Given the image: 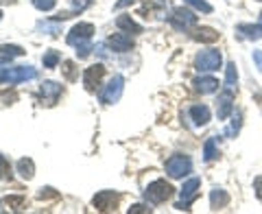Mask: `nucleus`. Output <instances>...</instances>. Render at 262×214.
<instances>
[{
	"label": "nucleus",
	"mask_w": 262,
	"mask_h": 214,
	"mask_svg": "<svg viewBox=\"0 0 262 214\" xmlns=\"http://www.w3.org/2000/svg\"><path fill=\"white\" fill-rule=\"evenodd\" d=\"M170 195H173V186H170L166 179H155V182H151L149 186H146L144 199L149 203H153V205H158V203L166 201Z\"/></svg>",
	"instance_id": "20e7f679"
},
{
	"label": "nucleus",
	"mask_w": 262,
	"mask_h": 214,
	"mask_svg": "<svg viewBox=\"0 0 262 214\" xmlns=\"http://www.w3.org/2000/svg\"><path fill=\"white\" fill-rule=\"evenodd\" d=\"M253 190H256V197L262 201V177H256V179H253Z\"/></svg>",
	"instance_id": "473e14b6"
},
{
	"label": "nucleus",
	"mask_w": 262,
	"mask_h": 214,
	"mask_svg": "<svg viewBox=\"0 0 262 214\" xmlns=\"http://www.w3.org/2000/svg\"><path fill=\"white\" fill-rule=\"evenodd\" d=\"M57 5V0H33V7L39 11H53Z\"/></svg>",
	"instance_id": "a878e982"
},
{
	"label": "nucleus",
	"mask_w": 262,
	"mask_h": 214,
	"mask_svg": "<svg viewBox=\"0 0 262 214\" xmlns=\"http://www.w3.org/2000/svg\"><path fill=\"white\" fill-rule=\"evenodd\" d=\"M107 44L112 46V51L116 53H127L134 48V39H131V35H127L125 31L122 33H114V35L107 39Z\"/></svg>",
	"instance_id": "f8f14e48"
},
{
	"label": "nucleus",
	"mask_w": 262,
	"mask_h": 214,
	"mask_svg": "<svg viewBox=\"0 0 262 214\" xmlns=\"http://www.w3.org/2000/svg\"><path fill=\"white\" fill-rule=\"evenodd\" d=\"M236 90H238V72H236V63L229 61L225 68V92L236 94Z\"/></svg>",
	"instance_id": "f3484780"
},
{
	"label": "nucleus",
	"mask_w": 262,
	"mask_h": 214,
	"mask_svg": "<svg viewBox=\"0 0 262 214\" xmlns=\"http://www.w3.org/2000/svg\"><path fill=\"white\" fill-rule=\"evenodd\" d=\"M170 24L177 29V31H186L196 24V15L190 11V9H184V7H179V9L173 11L170 15Z\"/></svg>",
	"instance_id": "1a4fd4ad"
},
{
	"label": "nucleus",
	"mask_w": 262,
	"mask_h": 214,
	"mask_svg": "<svg viewBox=\"0 0 262 214\" xmlns=\"http://www.w3.org/2000/svg\"><path fill=\"white\" fill-rule=\"evenodd\" d=\"M192 39H196V42L212 44V42H216V39H219V33L214 29H210V27H199L192 33Z\"/></svg>",
	"instance_id": "aec40b11"
},
{
	"label": "nucleus",
	"mask_w": 262,
	"mask_h": 214,
	"mask_svg": "<svg viewBox=\"0 0 262 214\" xmlns=\"http://www.w3.org/2000/svg\"><path fill=\"white\" fill-rule=\"evenodd\" d=\"M186 5H190L192 9L196 11H203V13H212V5H208L206 0H184Z\"/></svg>",
	"instance_id": "393cba45"
},
{
	"label": "nucleus",
	"mask_w": 262,
	"mask_h": 214,
	"mask_svg": "<svg viewBox=\"0 0 262 214\" xmlns=\"http://www.w3.org/2000/svg\"><path fill=\"white\" fill-rule=\"evenodd\" d=\"M192 85L199 94H212L219 90V81L214 77H199V79L192 81Z\"/></svg>",
	"instance_id": "4468645a"
},
{
	"label": "nucleus",
	"mask_w": 262,
	"mask_h": 214,
	"mask_svg": "<svg viewBox=\"0 0 262 214\" xmlns=\"http://www.w3.org/2000/svg\"><path fill=\"white\" fill-rule=\"evenodd\" d=\"M136 212H151V208H144V205H134V208H129V214H136Z\"/></svg>",
	"instance_id": "f704fd0d"
},
{
	"label": "nucleus",
	"mask_w": 262,
	"mask_h": 214,
	"mask_svg": "<svg viewBox=\"0 0 262 214\" xmlns=\"http://www.w3.org/2000/svg\"><path fill=\"white\" fill-rule=\"evenodd\" d=\"M199 186H201L199 177H190V179H188V182L184 184V188L179 190L182 199L175 203V208H177V210H188V205H190V203L196 199V195H199Z\"/></svg>",
	"instance_id": "0eeeda50"
},
{
	"label": "nucleus",
	"mask_w": 262,
	"mask_h": 214,
	"mask_svg": "<svg viewBox=\"0 0 262 214\" xmlns=\"http://www.w3.org/2000/svg\"><path fill=\"white\" fill-rule=\"evenodd\" d=\"M7 205H9V208H13V210H20V208H24V205H27V199H24V197H7Z\"/></svg>",
	"instance_id": "c85d7f7f"
},
{
	"label": "nucleus",
	"mask_w": 262,
	"mask_h": 214,
	"mask_svg": "<svg viewBox=\"0 0 262 214\" xmlns=\"http://www.w3.org/2000/svg\"><path fill=\"white\" fill-rule=\"evenodd\" d=\"M57 197H59V195H57V190H53V188H48V186L37 192V199H57Z\"/></svg>",
	"instance_id": "7c9ffc66"
},
{
	"label": "nucleus",
	"mask_w": 262,
	"mask_h": 214,
	"mask_svg": "<svg viewBox=\"0 0 262 214\" xmlns=\"http://www.w3.org/2000/svg\"><path fill=\"white\" fill-rule=\"evenodd\" d=\"M42 61H44V68H55V66L59 63V53L57 51H46L44 57H42Z\"/></svg>",
	"instance_id": "b1692460"
},
{
	"label": "nucleus",
	"mask_w": 262,
	"mask_h": 214,
	"mask_svg": "<svg viewBox=\"0 0 262 214\" xmlns=\"http://www.w3.org/2000/svg\"><path fill=\"white\" fill-rule=\"evenodd\" d=\"M92 203H94V208L98 212H116V208H118V195L114 190H101V192L94 195Z\"/></svg>",
	"instance_id": "6e6552de"
},
{
	"label": "nucleus",
	"mask_w": 262,
	"mask_h": 214,
	"mask_svg": "<svg viewBox=\"0 0 262 214\" xmlns=\"http://www.w3.org/2000/svg\"><path fill=\"white\" fill-rule=\"evenodd\" d=\"M236 31L247 39H260L262 37V13H260V24H256V27H253V24H241Z\"/></svg>",
	"instance_id": "6ab92c4d"
},
{
	"label": "nucleus",
	"mask_w": 262,
	"mask_h": 214,
	"mask_svg": "<svg viewBox=\"0 0 262 214\" xmlns=\"http://www.w3.org/2000/svg\"><path fill=\"white\" fill-rule=\"evenodd\" d=\"M15 168H18V173H20V177H22V179H33V175H35V164H33L31 158H22V160H18Z\"/></svg>",
	"instance_id": "4be33fe9"
},
{
	"label": "nucleus",
	"mask_w": 262,
	"mask_h": 214,
	"mask_svg": "<svg viewBox=\"0 0 262 214\" xmlns=\"http://www.w3.org/2000/svg\"><path fill=\"white\" fill-rule=\"evenodd\" d=\"M232 98H234L232 92H223V94L219 96V101H216V116H219V120H225L229 114H234Z\"/></svg>",
	"instance_id": "ddd939ff"
},
{
	"label": "nucleus",
	"mask_w": 262,
	"mask_h": 214,
	"mask_svg": "<svg viewBox=\"0 0 262 214\" xmlns=\"http://www.w3.org/2000/svg\"><path fill=\"white\" fill-rule=\"evenodd\" d=\"M221 63H223V57H221V51H216V48L201 51L194 57V68L199 72H214L221 68Z\"/></svg>",
	"instance_id": "7ed1b4c3"
},
{
	"label": "nucleus",
	"mask_w": 262,
	"mask_h": 214,
	"mask_svg": "<svg viewBox=\"0 0 262 214\" xmlns=\"http://www.w3.org/2000/svg\"><path fill=\"white\" fill-rule=\"evenodd\" d=\"M122 90H125V79H122L120 75H114L110 79V83L103 88V92H101V101L105 105H114L118 101V98L122 96Z\"/></svg>",
	"instance_id": "423d86ee"
},
{
	"label": "nucleus",
	"mask_w": 262,
	"mask_h": 214,
	"mask_svg": "<svg viewBox=\"0 0 262 214\" xmlns=\"http://www.w3.org/2000/svg\"><path fill=\"white\" fill-rule=\"evenodd\" d=\"M116 27L125 33H142V27L136 20H131V15H118L116 18Z\"/></svg>",
	"instance_id": "412c9836"
},
{
	"label": "nucleus",
	"mask_w": 262,
	"mask_h": 214,
	"mask_svg": "<svg viewBox=\"0 0 262 214\" xmlns=\"http://www.w3.org/2000/svg\"><path fill=\"white\" fill-rule=\"evenodd\" d=\"M0 179H11V166L5 155H0Z\"/></svg>",
	"instance_id": "cd10ccee"
},
{
	"label": "nucleus",
	"mask_w": 262,
	"mask_h": 214,
	"mask_svg": "<svg viewBox=\"0 0 262 214\" xmlns=\"http://www.w3.org/2000/svg\"><path fill=\"white\" fill-rule=\"evenodd\" d=\"M42 103L44 105H55L57 103V98L61 96L63 92V88L59 83H55V81H44V85H42Z\"/></svg>",
	"instance_id": "9b49d317"
},
{
	"label": "nucleus",
	"mask_w": 262,
	"mask_h": 214,
	"mask_svg": "<svg viewBox=\"0 0 262 214\" xmlns=\"http://www.w3.org/2000/svg\"><path fill=\"white\" fill-rule=\"evenodd\" d=\"M103 77H105V66L103 63L90 66V68H85V72H83V85L90 90V92H94V90L101 85Z\"/></svg>",
	"instance_id": "9d476101"
},
{
	"label": "nucleus",
	"mask_w": 262,
	"mask_h": 214,
	"mask_svg": "<svg viewBox=\"0 0 262 214\" xmlns=\"http://www.w3.org/2000/svg\"><path fill=\"white\" fill-rule=\"evenodd\" d=\"M251 57H253V63H256V68L262 72V51H253Z\"/></svg>",
	"instance_id": "72a5a7b5"
},
{
	"label": "nucleus",
	"mask_w": 262,
	"mask_h": 214,
	"mask_svg": "<svg viewBox=\"0 0 262 214\" xmlns=\"http://www.w3.org/2000/svg\"><path fill=\"white\" fill-rule=\"evenodd\" d=\"M92 35H94V27L90 22H79V24H75V27L70 29L68 44L77 48V57H79V59H85V57L94 51L92 44H90Z\"/></svg>",
	"instance_id": "f257e3e1"
},
{
	"label": "nucleus",
	"mask_w": 262,
	"mask_h": 214,
	"mask_svg": "<svg viewBox=\"0 0 262 214\" xmlns=\"http://www.w3.org/2000/svg\"><path fill=\"white\" fill-rule=\"evenodd\" d=\"M92 3H94V0H72V5H75V11H83Z\"/></svg>",
	"instance_id": "2f4dec72"
},
{
	"label": "nucleus",
	"mask_w": 262,
	"mask_h": 214,
	"mask_svg": "<svg viewBox=\"0 0 262 214\" xmlns=\"http://www.w3.org/2000/svg\"><path fill=\"white\" fill-rule=\"evenodd\" d=\"M219 158V146H216V140L214 138H208L206 144H203V160L206 162H212Z\"/></svg>",
	"instance_id": "5701e85b"
},
{
	"label": "nucleus",
	"mask_w": 262,
	"mask_h": 214,
	"mask_svg": "<svg viewBox=\"0 0 262 214\" xmlns=\"http://www.w3.org/2000/svg\"><path fill=\"white\" fill-rule=\"evenodd\" d=\"M37 77V70L33 66H15V68H0V83H22Z\"/></svg>",
	"instance_id": "f03ea898"
},
{
	"label": "nucleus",
	"mask_w": 262,
	"mask_h": 214,
	"mask_svg": "<svg viewBox=\"0 0 262 214\" xmlns=\"http://www.w3.org/2000/svg\"><path fill=\"white\" fill-rule=\"evenodd\" d=\"M63 75H66V79L75 81V79H77V70H75V63H72V61H63Z\"/></svg>",
	"instance_id": "c756f323"
},
{
	"label": "nucleus",
	"mask_w": 262,
	"mask_h": 214,
	"mask_svg": "<svg viewBox=\"0 0 262 214\" xmlns=\"http://www.w3.org/2000/svg\"><path fill=\"white\" fill-rule=\"evenodd\" d=\"M136 0H118L116 3V9H122V7H129V5H134Z\"/></svg>",
	"instance_id": "c9c22d12"
},
{
	"label": "nucleus",
	"mask_w": 262,
	"mask_h": 214,
	"mask_svg": "<svg viewBox=\"0 0 262 214\" xmlns=\"http://www.w3.org/2000/svg\"><path fill=\"white\" fill-rule=\"evenodd\" d=\"M190 118L196 127H203V125H208L210 122V110H208V105H192L190 107Z\"/></svg>",
	"instance_id": "2eb2a0df"
},
{
	"label": "nucleus",
	"mask_w": 262,
	"mask_h": 214,
	"mask_svg": "<svg viewBox=\"0 0 262 214\" xmlns=\"http://www.w3.org/2000/svg\"><path fill=\"white\" fill-rule=\"evenodd\" d=\"M190 170H192V162H190V158H188V155L175 153V155H170V158L166 160V173H168V177L182 179V177H186Z\"/></svg>",
	"instance_id": "39448f33"
},
{
	"label": "nucleus",
	"mask_w": 262,
	"mask_h": 214,
	"mask_svg": "<svg viewBox=\"0 0 262 214\" xmlns=\"http://www.w3.org/2000/svg\"><path fill=\"white\" fill-rule=\"evenodd\" d=\"M227 203H229V195L223 190V188H212V192H210L212 210H221V208H225Z\"/></svg>",
	"instance_id": "a211bd4d"
},
{
	"label": "nucleus",
	"mask_w": 262,
	"mask_h": 214,
	"mask_svg": "<svg viewBox=\"0 0 262 214\" xmlns=\"http://www.w3.org/2000/svg\"><path fill=\"white\" fill-rule=\"evenodd\" d=\"M0 20H3V11H0Z\"/></svg>",
	"instance_id": "e433bc0d"
},
{
	"label": "nucleus",
	"mask_w": 262,
	"mask_h": 214,
	"mask_svg": "<svg viewBox=\"0 0 262 214\" xmlns=\"http://www.w3.org/2000/svg\"><path fill=\"white\" fill-rule=\"evenodd\" d=\"M24 53V48L22 46H15V44H5V46H0V66H5V63H9L13 57H22Z\"/></svg>",
	"instance_id": "dca6fc26"
},
{
	"label": "nucleus",
	"mask_w": 262,
	"mask_h": 214,
	"mask_svg": "<svg viewBox=\"0 0 262 214\" xmlns=\"http://www.w3.org/2000/svg\"><path fill=\"white\" fill-rule=\"evenodd\" d=\"M241 118H243V116H241V112H236V114H234V118H232V120H234V122H232V127L225 131V136H227V138H234L236 134H238V129H241Z\"/></svg>",
	"instance_id": "bb28decb"
}]
</instances>
